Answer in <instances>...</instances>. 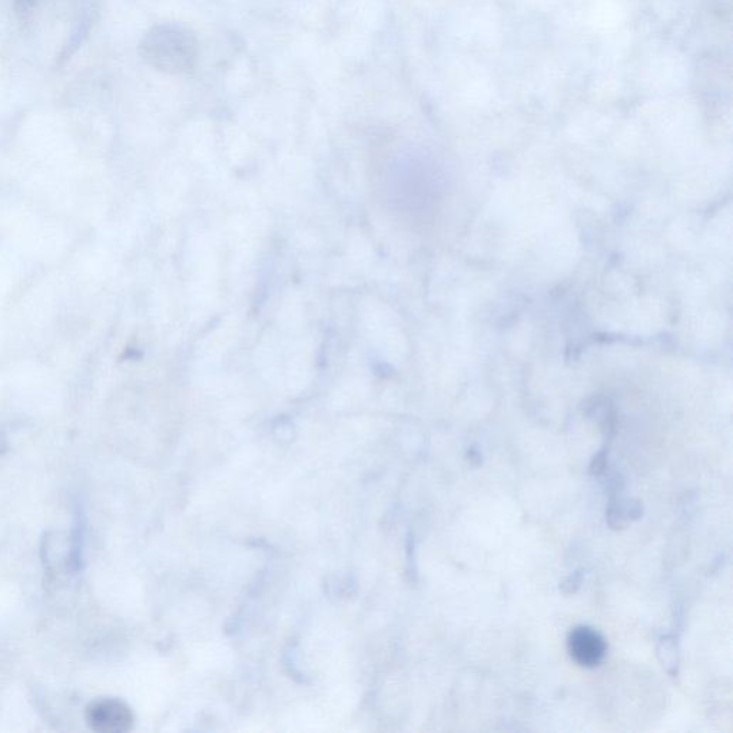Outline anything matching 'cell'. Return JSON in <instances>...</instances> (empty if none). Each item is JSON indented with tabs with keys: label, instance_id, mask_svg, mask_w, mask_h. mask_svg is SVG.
I'll use <instances>...</instances> for the list:
<instances>
[{
	"label": "cell",
	"instance_id": "cell-1",
	"mask_svg": "<svg viewBox=\"0 0 733 733\" xmlns=\"http://www.w3.org/2000/svg\"><path fill=\"white\" fill-rule=\"evenodd\" d=\"M141 53L149 65L168 74H187L197 62L194 35L179 25H158L145 35Z\"/></svg>",
	"mask_w": 733,
	"mask_h": 733
},
{
	"label": "cell",
	"instance_id": "cell-2",
	"mask_svg": "<svg viewBox=\"0 0 733 733\" xmlns=\"http://www.w3.org/2000/svg\"><path fill=\"white\" fill-rule=\"evenodd\" d=\"M86 722L99 733L128 732L134 725V715L126 703L118 699H96L86 709Z\"/></svg>",
	"mask_w": 733,
	"mask_h": 733
},
{
	"label": "cell",
	"instance_id": "cell-3",
	"mask_svg": "<svg viewBox=\"0 0 733 733\" xmlns=\"http://www.w3.org/2000/svg\"><path fill=\"white\" fill-rule=\"evenodd\" d=\"M570 658L583 668H596L605 659L608 643L597 630L589 626H577L567 638Z\"/></svg>",
	"mask_w": 733,
	"mask_h": 733
},
{
	"label": "cell",
	"instance_id": "cell-4",
	"mask_svg": "<svg viewBox=\"0 0 733 733\" xmlns=\"http://www.w3.org/2000/svg\"><path fill=\"white\" fill-rule=\"evenodd\" d=\"M643 514L642 503L636 500H628V502H620V500H612L608 510H606V519L612 529H625L633 520H639Z\"/></svg>",
	"mask_w": 733,
	"mask_h": 733
},
{
	"label": "cell",
	"instance_id": "cell-5",
	"mask_svg": "<svg viewBox=\"0 0 733 733\" xmlns=\"http://www.w3.org/2000/svg\"><path fill=\"white\" fill-rule=\"evenodd\" d=\"M656 652H658V658L665 671L675 678L679 672V663H681L678 638L675 635L662 636L656 646Z\"/></svg>",
	"mask_w": 733,
	"mask_h": 733
},
{
	"label": "cell",
	"instance_id": "cell-6",
	"mask_svg": "<svg viewBox=\"0 0 733 733\" xmlns=\"http://www.w3.org/2000/svg\"><path fill=\"white\" fill-rule=\"evenodd\" d=\"M583 583V573L575 572L572 573V575L567 576L565 580H563L562 583H560V592L563 593V595L569 596L573 595V593H576L577 590H579V587L582 586Z\"/></svg>",
	"mask_w": 733,
	"mask_h": 733
},
{
	"label": "cell",
	"instance_id": "cell-7",
	"mask_svg": "<svg viewBox=\"0 0 733 733\" xmlns=\"http://www.w3.org/2000/svg\"><path fill=\"white\" fill-rule=\"evenodd\" d=\"M606 459L608 457H606L605 451H600L599 454H596L595 459L590 464V474H593V476H602L606 472V469H608V460Z\"/></svg>",
	"mask_w": 733,
	"mask_h": 733
}]
</instances>
